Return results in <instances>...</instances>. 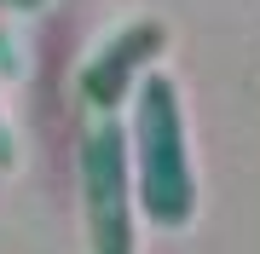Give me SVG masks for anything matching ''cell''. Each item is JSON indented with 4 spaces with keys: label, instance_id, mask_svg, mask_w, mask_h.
<instances>
[{
    "label": "cell",
    "instance_id": "277c9868",
    "mask_svg": "<svg viewBox=\"0 0 260 254\" xmlns=\"http://www.w3.org/2000/svg\"><path fill=\"white\" fill-rule=\"evenodd\" d=\"M12 162H18V139H12V127L0 122V173H6Z\"/></svg>",
    "mask_w": 260,
    "mask_h": 254
},
{
    "label": "cell",
    "instance_id": "6da1fadb",
    "mask_svg": "<svg viewBox=\"0 0 260 254\" xmlns=\"http://www.w3.org/2000/svg\"><path fill=\"white\" fill-rule=\"evenodd\" d=\"M133 191H139V214L156 231H185L197 220V168L185 144V104L179 87L150 69L133 87Z\"/></svg>",
    "mask_w": 260,
    "mask_h": 254
},
{
    "label": "cell",
    "instance_id": "5b68a950",
    "mask_svg": "<svg viewBox=\"0 0 260 254\" xmlns=\"http://www.w3.org/2000/svg\"><path fill=\"white\" fill-rule=\"evenodd\" d=\"M6 6H18V12H35V6H47V0H6Z\"/></svg>",
    "mask_w": 260,
    "mask_h": 254
},
{
    "label": "cell",
    "instance_id": "7a4b0ae2",
    "mask_svg": "<svg viewBox=\"0 0 260 254\" xmlns=\"http://www.w3.org/2000/svg\"><path fill=\"white\" fill-rule=\"evenodd\" d=\"M75 173H81V226L87 254H139L133 237V139L116 122V110L81 116V144H75Z\"/></svg>",
    "mask_w": 260,
    "mask_h": 254
},
{
    "label": "cell",
    "instance_id": "3957f363",
    "mask_svg": "<svg viewBox=\"0 0 260 254\" xmlns=\"http://www.w3.org/2000/svg\"><path fill=\"white\" fill-rule=\"evenodd\" d=\"M162 47H168V29L156 18L127 23L116 41H104V47L87 58V69H81V104L87 110H116V104L127 98V87H139L150 76V64H156Z\"/></svg>",
    "mask_w": 260,
    "mask_h": 254
}]
</instances>
